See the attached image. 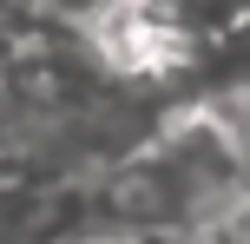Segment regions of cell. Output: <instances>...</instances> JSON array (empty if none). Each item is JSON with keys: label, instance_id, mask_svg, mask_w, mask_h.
Instances as JSON below:
<instances>
[{"label": "cell", "instance_id": "obj_1", "mask_svg": "<svg viewBox=\"0 0 250 244\" xmlns=\"http://www.w3.org/2000/svg\"><path fill=\"white\" fill-rule=\"evenodd\" d=\"M73 244H185V238H165V231H105V238H73Z\"/></svg>", "mask_w": 250, "mask_h": 244}]
</instances>
